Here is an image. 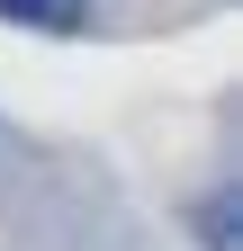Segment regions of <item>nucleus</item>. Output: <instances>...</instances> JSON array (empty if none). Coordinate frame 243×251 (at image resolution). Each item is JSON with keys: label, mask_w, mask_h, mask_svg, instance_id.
Wrapping results in <instances>:
<instances>
[{"label": "nucleus", "mask_w": 243, "mask_h": 251, "mask_svg": "<svg viewBox=\"0 0 243 251\" xmlns=\"http://www.w3.org/2000/svg\"><path fill=\"white\" fill-rule=\"evenodd\" d=\"M0 18H18V27H81L90 0H0Z\"/></svg>", "instance_id": "f257e3e1"}]
</instances>
